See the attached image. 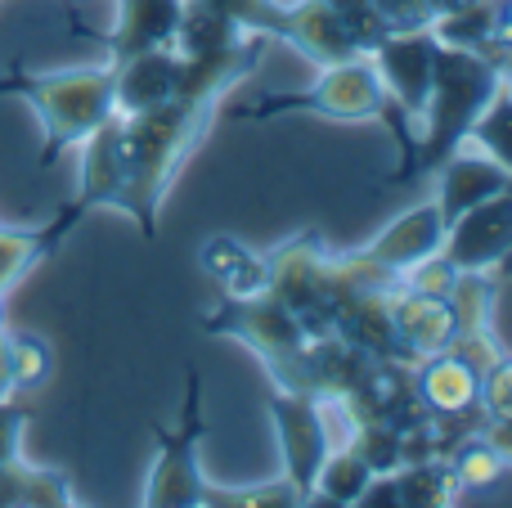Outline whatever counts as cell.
Listing matches in <instances>:
<instances>
[{"label": "cell", "mask_w": 512, "mask_h": 508, "mask_svg": "<svg viewBox=\"0 0 512 508\" xmlns=\"http://www.w3.org/2000/svg\"><path fill=\"white\" fill-rule=\"evenodd\" d=\"M0 95H23L36 108V117L45 122V149L36 162L50 167L54 158H63L72 144H81L95 126L113 117V68L36 77L14 63V72L0 77Z\"/></svg>", "instance_id": "obj_1"}, {"label": "cell", "mask_w": 512, "mask_h": 508, "mask_svg": "<svg viewBox=\"0 0 512 508\" xmlns=\"http://www.w3.org/2000/svg\"><path fill=\"white\" fill-rule=\"evenodd\" d=\"M499 77H504V72H499L486 54L436 45V81H432V99H427L432 131H427V140H418L414 176L436 171L463 140H468V131L481 117V108L495 99Z\"/></svg>", "instance_id": "obj_2"}, {"label": "cell", "mask_w": 512, "mask_h": 508, "mask_svg": "<svg viewBox=\"0 0 512 508\" xmlns=\"http://www.w3.org/2000/svg\"><path fill=\"white\" fill-rule=\"evenodd\" d=\"M189 396L185 410H180V432L158 428V464H153L149 491L144 504H203L207 482L198 473V441H203V383H198V369H189Z\"/></svg>", "instance_id": "obj_3"}, {"label": "cell", "mask_w": 512, "mask_h": 508, "mask_svg": "<svg viewBox=\"0 0 512 508\" xmlns=\"http://www.w3.org/2000/svg\"><path fill=\"white\" fill-rule=\"evenodd\" d=\"M441 257L450 261L459 275L468 270H495L499 261L512 257V185L499 189L495 198L468 207L459 221L445 230Z\"/></svg>", "instance_id": "obj_4"}, {"label": "cell", "mask_w": 512, "mask_h": 508, "mask_svg": "<svg viewBox=\"0 0 512 508\" xmlns=\"http://www.w3.org/2000/svg\"><path fill=\"white\" fill-rule=\"evenodd\" d=\"M270 410L279 419V446H283V459H288V477L301 491V500L310 504V486H315L319 464L333 455L324 437V423H319L315 392H288V387H279L270 396Z\"/></svg>", "instance_id": "obj_5"}, {"label": "cell", "mask_w": 512, "mask_h": 508, "mask_svg": "<svg viewBox=\"0 0 512 508\" xmlns=\"http://www.w3.org/2000/svg\"><path fill=\"white\" fill-rule=\"evenodd\" d=\"M369 54L378 59V77H382V86L396 95V104L405 108L409 117L427 113L432 81H436V36L387 32Z\"/></svg>", "instance_id": "obj_6"}, {"label": "cell", "mask_w": 512, "mask_h": 508, "mask_svg": "<svg viewBox=\"0 0 512 508\" xmlns=\"http://www.w3.org/2000/svg\"><path fill=\"white\" fill-rule=\"evenodd\" d=\"M113 68V113H144L167 99L180 95V77H185V59L176 50H144L131 54Z\"/></svg>", "instance_id": "obj_7"}, {"label": "cell", "mask_w": 512, "mask_h": 508, "mask_svg": "<svg viewBox=\"0 0 512 508\" xmlns=\"http://www.w3.org/2000/svg\"><path fill=\"white\" fill-rule=\"evenodd\" d=\"M441 243H445L441 207L427 203V207H418V212H405L382 239H373L369 252H364V261L387 279H405L414 266H423L427 257H436Z\"/></svg>", "instance_id": "obj_8"}, {"label": "cell", "mask_w": 512, "mask_h": 508, "mask_svg": "<svg viewBox=\"0 0 512 508\" xmlns=\"http://www.w3.org/2000/svg\"><path fill=\"white\" fill-rule=\"evenodd\" d=\"M185 18V0H117V27L104 36L113 63L144 50H171Z\"/></svg>", "instance_id": "obj_9"}, {"label": "cell", "mask_w": 512, "mask_h": 508, "mask_svg": "<svg viewBox=\"0 0 512 508\" xmlns=\"http://www.w3.org/2000/svg\"><path fill=\"white\" fill-rule=\"evenodd\" d=\"M441 221L445 230H450L454 221H459L468 207L486 203V198H495L499 189L512 185V171H504L495 158H486V153H450V158L441 162Z\"/></svg>", "instance_id": "obj_10"}, {"label": "cell", "mask_w": 512, "mask_h": 508, "mask_svg": "<svg viewBox=\"0 0 512 508\" xmlns=\"http://www.w3.org/2000/svg\"><path fill=\"white\" fill-rule=\"evenodd\" d=\"M418 392H423V401L432 405V410L463 414V410H472L481 396V369L472 365L468 356H459V351H450V356L436 351V360H427L423 378H418Z\"/></svg>", "instance_id": "obj_11"}, {"label": "cell", "mask_w": 512, "mask_h": 508, "mask_svg": "<svg viewBox=\"0 0 512 508\" xmlns=\"http://www.w3.org/2000/svg\"><path fill=\"white\" fill-rule=\"evenodd\" d=\"M0 504H72V495L59 473H41L14 459L0 468Z\"/></svg>", "instance_id": "obj_12"}, {"label": "cell", "mask_w": 512, "mask_h": 508, "mask_svg": "<svg viewBox=\"0 0 512 508\" xmlns=\"http://www.w3.org/2000/svg\"><path fill=\"white\" fill-rule=\"evenodd\" d=\"M468 140L477 144L486 158H495L504 171H512V90H495L481 117L472 122Z\"/></svg>", "instance_id": "obj_13"}, {"label": "cell", "mask_w": 512, "mask_h": 508, "mask_svg": "<svg viewBox=\"0 0 512 508\" xmlns=\"http://www.w3.org/2000/svg\"><path fill=\"white\" fill-rule=\"evenodd\" d=\"M9 374H14V392L45 383L50 374V347L32 333H9Z\"/></svg>", "instance_id": "obj_14"}, {"label": "cell", "mask_w": 512, "mask_h": 508, "mask_svg": "<svg viewBox=\"0 0 512 508\" xmlns=\"http://www.w3.org/2000/svg\"><path fill=\"white\" fill-rule=\"evenodd\" d=\"M36 257H45V243L41 234H14V230H0V293L32 266Z\"/></svg>", "instance_id": "obj_15"}, {"label": "cell", "mask_w": 512, "mask_h": 508, "mask_svg": "<svg viewBox=\"0 0 512 508\" xmlns=\"http://www.w3.org/2000/svg\"><path fill=\"white\" fill-rule=\"evenodd\" d=\"M450 468H454V477H459V486H486L504 473V459H499L486 441H472Z\"/></svg>", "instance_id": "obj_16"}, {"label": "cell", "mask_w": 512, "mask_h": 508, "mask_svg": "<svg viewBox=\"0 0 512 508\" xmlns=\"http://www.w3.org/2000/svg\"><path fill=\"white\" fill-rule=\"evenodd\" d=\"M481 401L495 419H512V360L499 356L495 365L481 374Z\"/></svg>", "instance_id": "obj_17"}, {"label": "cell", "mask_w": 512, "mask_h": 508, "mask_svg": "<svg viewBox=\"0 0 512 508\" xmlns=\"http://www.w3.org/2000/svg\"><path fill=\"white\" fill-rule=\"evenodd\" d=\"M27 423V405H18L14 396H0V468L18 459V437Z\"/></svg>", "instance_id": "obj_18"}, {"label": "cell", "mask_w": 512, "mask_h": 508, "mask_svg": "<svg viewBox=\"0 0 512 508\" xmlns=\"http://www.w3.org/2000/svg\"><path fill=\"white\" fill-rule=\"evenodd\" d=\"M481 441H486L504 464H512V419H490V428L481 432Z\"/></svg>", "instance_id": "obj_19"}, {"label": "cell", "mask_w": 512, "mask_h": 508, "mask_svg": "<svg viewBox=\"0 0 512 508\" xmlns=\"http://www.w3.org/2000/svg\"><path fill=\"white\" fill-rule=\"evenodd\" d=\"M0 396H14V374H9V333L0 329Z\"/></svg>", "instance_id": "obj_20"}]
</instances>
